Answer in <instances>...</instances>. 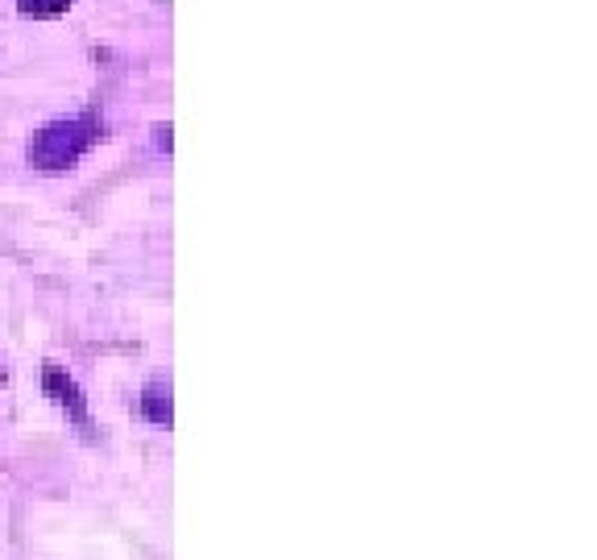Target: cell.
<instances>
[{
	"label": "cell",
	"instance_id": "obj_1",
	"mask_svg": "<svg viewBox=\"0 0 597 560\" xmlns=\"http://www.w3.org/2000/svg\"><path fill=\"white\" fill-rule=\"evenodd\" d=\"M100 137H104V125H100L96 112H79V117L50 121L38 133H30V142H25V162L38 166V171H46V175H59V171H71V166L88 154Z\"/></svg>",
	"mask_w": 597,
	"mask_h": 560
},
{
	"label": "cell",
	"instance_id": "obj_2",
	"mask_svg": "<svg viewBox=\"0 0 597 560\" xmlns=\"http://www.w3.org/2000/svg\"><path fill=\"white\" fill-rule=\"evenodd\" d=\"M42 390H46V399L67 411V419H75L79 428H92V419H88V399H83V390L79 382L63 370V366H54V361H46L42 366Z\"/></svg>",
	"mask_w": 597,
	"mask_h": 560
},
{
	"label": "cell",
	"instance_id": "obj_3",
	"mask_svg": "<svg viewBox=\"0 0 597 560\" xmlns=\"http://www.w3.org/2000/svg\"><path fill=\"white\" fill-rule=\"evenodd\" d=\"M141 415L150 419L158 428H170V419H175V403H170V386L166 382H150L141 390Z\"/></svg>",
	"mask_w": 597,
	"mask_h": 560
},
{
	"label": "cell",
	"instance_id": "obj_4",
	"mask_svg": "<svg viewBox=\"0 0 597 560\" xmlns=\"http://www.w3.org/2000/svg\"><path fill=\"white\" fill-rule=\"evenodd\" d=\"M71 5H75V0H17V13L46 21V17H63Z\"/></svg>",
	"mask_w": 597,
	"mask_h": 560
},
{
	"label": "cell",
	"instance_id": "obj_5",
	"mask_svg": "<svg viewBox=\"0 0 597 560\" xmlns=\"http://www.w3.org/2000/svg\"><path fill=\"white\" fill-rule=\"evenodd\" d=\"M154 146L170 154V146H175V137H170V125H154Z\"/></svg>",
	"mask_w": 597,
	"mask_h": 560
},
{
	"label": "cell",
	"instance_id": "obj_6",
	"mask_svg": "<svg viewBox=\"0 0 597 560\" xmlns=\"http://www.w3.org/2000/svg\"><path fill=\"white\" fill-rule=\"evenodd\" d=\"M0 382H5V366H0Z\"/></svg>",
	"mask_w": 597,
	"mask_h": 560
}]
</instances>
